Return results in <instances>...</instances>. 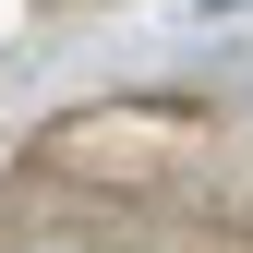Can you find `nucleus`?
<instances>
[{"instance_id":"nucleus-1","label":"nucleus","mask_w":253,"mask_h":253,"mask_svg":"<svg viewBox=\"0 0 253 253\" xmlns=\"http://www.w3.org/2000/svg\"><path fill=\"white\" fill-rule=\"evenodd\" d=\"M205 12H241V0H205Z\"/></svg>"}]
</instances>
